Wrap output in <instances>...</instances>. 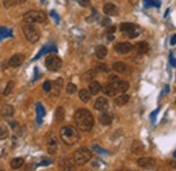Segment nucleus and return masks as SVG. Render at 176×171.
<instances>
[{"mask_svg":"<svg viewBox=\"0 0 176 171\" xmlns=\"http://www.w3.org/2000/svg\"><path fill=\"white\" fill-rule=\"evenodd\" d=\"M94 150H95V151H98V152H106L105 150H102V148H99L98 145H94Z\"/></svg>","mask_w":176,"mask_h":171,"instance_id":"de8ad7c7","label":"nucleus"},{"mask_svg":"<svg viewBox=\"0 0 176 171\" xmlns=\"http://www.w3.org/2000/svg\"><path fill=\"white\" fill-rule=\"evenodd\" d=\"M79 3H80L81 7H90L91 0H79Z\"/></svg>","mask_w":176,"mask_h":171,"instance_id":"58836bf2","label":"nucleus"},{"mask_svg":"<svg viewBox=\"0 0 176 171\" xmlns=\"http://www.w3.org/2000/svg\"><path fill=\"white\" fill-rule=\"evenodd\" d=\"M169 63H171V64L174 65V66H176V60H175V57H174V55H172V53L169 55Z\"/></svg>","mask_w":176,"mask_h":171,"instance_id":"a19ab883","label":"nucleus"},{"mask_svg":"<svg viewBox=\"0 0 176 171\" xmlns=\"http://www.w3.org/2000/svg\"><path fill=\"white\" fill-rule=\"evenodd\" d=\"M22 31H23L26 40L29 41V42H31V44H35L37 41L39 40V37H41L39 30L34 26L33 23H27V22H24V25L22 26Z\"/></svg>","mask_w":176,"mask_h":171,"instance_id":"7ed1b4c3","label":"nucleus"},{"mask_svg":"<svg viewBox=\"0 0 176 171\" xmlns=\"http://www.w3.org/2000/svg\"><path fill=\"white\" fill-rule=\"evenodd\" d=\"M131 50H133V45L130 42H119L115 45V52L121 53V55H126Z\"/></svg>","mask_w":176,"mask_h":171,"instance_id":"9d476101","label":"nucleus"},{"mask_svg":"<svg viewBox=\"0 0 176 171\" xmlns=\"http://www.w3.org/2000/svg\"><path fill=\"white\" fill-rule=\"evenodd\" d=\"M171 166L174 167V169H176V160H174V162H171Z\"/></svg>","mask_w":176,"mask_h":171,"instance_id":"603ef678","label":"nucleus"},{"mask_svg":"<svg viewBox=\"0 0 176 171\" xmlns=\"http://www.w3.org/2000/svg\"><path fill=\"white\" fill-rule=\"evenodd\" d=\"M90 93L92 95H96L102 91V86H100L99 82H90V87H88Z\"/></svg>","mask_w":176,"mask_h":171,"instance_id":"4be33fe9","label":"nucleus"},{"mask_svg":"<svg viewBox=\"0 0 176 171\" xmlns=\"http://www.w3.org/2000/svg\"><path fill=\"white\" fill-rule=\"evenodd\" d=\"M15 4H16V0H3V6H4L6 8H10Z\"/></svg>","mask_w":176,"mask_h":171,"instance_id":"e433bc0d","label":"nucleus"},{"mask_svg":"<svg viewBox=\"0 0 176 171\" xmlns=\"http://www.w3.org/2000/svg\"><path fill=\"white\" fill-rule=\"evenodd\" d=\"M8 137H10V129L6 125H2L0 126V141L6 140V139H8Z\"/></svg>","mask_w":176,"mask_h":171,"instance_id":"c756f323","label":"nucleus"},{"mask_svg":"<svg viewBox=\"0 0 176 171\" xmlns=\"http://www.w3.org/2000/svg\"><path fill=\"white\" fill-rule=\"evenodd\" d=\"M112 69H114L115 72H118V74H127L129 72L127 65L125 64V63H122V61L114 63V64H112Z\"/></svg>","mask_w":176,"mask_h":171,"instance_id":"2eb2a0df","label":"nucleus"},{"mask_svg":"<svg viewBox=\"0 0 176 171\" xmlns=\"http://www.w3.org/2000/svg\"><path fill=\"white\" fill-rule=\"evenodd\" d=\"M23 61H24V56L20 55V53H16V55H14L10 59L8 64H10L11 66H14V68H16V66H20L22 64H23Z\"/></svg>","mask_w":176,"mask_h":171,"instance_id":"f8f14e48","label":"nucleus"},{"mask_svg":"<svg viewBox=\"0 0 176 171\" xmlns=\"http://www.w3.org/2000/svg\"><path fill=\"white\" fill-rule=\"evenodd\" d=\"M45 64L46 66H48V69L49 71H52V72H57L61 69V66H62V61H61V59L57 56H48L46 57V61H45Z\"/></svg>","mask_w":176,"mask_h":171,"instance_id":"0eeeda50","label":"nucleus"},{"mask_svg":"<svg viewBox=\"0 0 176 171\" xmlns=\"http://www.w3.org/2000/svg\"><path fill=\"white\" fill-rule=\"evenodd\" d=\"M12 37V31L7 27H0V40H4V38H10Z\"/></svg>","mask_w":176,"mask_h":171,"instance_id":"7c9ffc66","label":"nucleus"},{"mask_svg":"<svg viewBox=\"0 0 176 171\" xmlns=\"http://www.w3.org/2000/svg\"><path fill=\"white\" fill-rule=\"evenodd\" d=\"M10 125H11V128H14V129H16V128H18V122H15V121H11V122H10Z\"/></svg>","mask_w":176,"mask_h":171,"instance_id":"a18cd8bd","label":"nucleus"},{"mask_svg":"<svg viewBox=\"0 0 176 171\" xmlns=\"http://www.w3.org/2000/svg\"><path fill=\"white\" fill-rule=\"evenodd\" d=\"M103 90V93H105L106 95H107V97H115V95H117V88H115V86L111 83V82H110L108 84H106L105 87L102 88Z\"/></svg>","mask_w":176,"mask_h":171,"instance_id":"a211bd4d","label":"nucleus"},{"mask_svg":"<svg viewBox=\"0 0 176 171\" xmlns=\"http://www.w3.org/2000/svg\"><path fill=\"white\" fill-rule=\"evenodd\" d=\"M95 55L99 60H103L106 56H107V48L103 45H98L95 48Z\"/></svg>","mask_w":176,"mask_h":171,"instance_id":"aec40b11","label":"nucleus"},{"mask_svg":"<svg viewBox=\"0 0 176 171\" xmlns=\"http://www.w3.org/2000/svg\"><path fill=\"white\" fill-rule=\"evenodd\" d=\"M14 86H15V83H14L12 80L8 82L7 86L4 87V90H3V95H10L11 91H12V88H14Z\"/></svg>","mask_w":176,"mask_h":171,"instance_id":"473e14b6","label":"nucleus"},{"mask_svg":"<svg viewBox=\"0 0 176 171\" xmlns=\"http://www.w3.org/2000/svg\"><path fill=\"white\" fill-rule=\"evenodd\" d=\"M64 117H65L64 107H57V109H56V121H57V122L62 121V120H64Z\"/></svg>","mask_w":176,"mask_h":171,"instance_id":"2f4dec72","label":"nucleus"},{"mask_svg":"<svg viewBox=\"0 0 176 171\" xmlns=\"http://www.w3.org/2000/svg\"><path fill=\"white\" fill-rule=\"evenodd\" d=\"M103 11H105V14L107 15V17H115V15H118L117 6H114L112 3H107V4H105Z\"/></svg>","mask_w":176,"mask_h":171,"instance_id":"ddd939ff","label":"nucleus"},{"mask_svg":"<svg viewBox=\"0 0 176 171\" xmlns=\"http://www.w3.org/2000/svg\"><path fill=\"white\" fill-rule=\"evenodd\" d=\"M175 44H176V34H174L171 38V45H175Z\"/></svg>","mask_w":176,"mask_h":171,"instance_id":"49530a36","label":"nucleus"},{"mask_svg":"<svg viewBox=\"0 0 176 171\" xmlns=\"http://www.w3.org/2000/svg\"><path fill=\"white\" fill-rule=\"evenodd\" d=\"M112 84L115 86V88H117L118 93H125L126 90H129V83L125 80H119V79H117V80L111 82Z\"/></svg>","mask_w":176,"mask_h":171,"instance_id":"4468645a","label":"nucleus"},{"mask_svg":"<svg viewBox=\"0 0 176 171\" xmlns=\"http://www.w3.org/2000/svg\"><path fill=\"white\" fill-rule=\"evenodd\" d=\"M42 87H43V91H45V93H50V91H52V83H50V82H45Z\"/></svg>","mask_w":176,"mask_h":171,"instance_id":"4c0bfd02","label":"nucleus"},{"mask_svg":"<svg viewBox=\"0 0 176 171\" xmlns=\"http://www.w3.org/2000/svg\"><path fill=\"white\" fill-rule=\"evenodd\" d=\"M136 49H137V52L140 53V55H145V53H148V50H149V45H148V42L142 41V42H138L137 44Z\"/></svg>","mask_w":176,"mask_h":171,"instance_id":"a878e982","label":"nucleus"},{"mask_svg":"<svg viewBox=\"0 0 176 171\" xmlns=\"http://www.w3.org/2000/svg\"><path fill=\"white\" fill-rule=\"evenodd\" d=\"M26 0H16V4H23Z\"/></svg>","mask_w":176,"mask_h":171,"instance_id":"3c124183","label":"nucleus"},{"mask_svg":"<svg viewBox=\"0 0 176 171\" xmlns=\"http://www.w3.org/2000/svg\"><path fill=\"white\" fill-rule=\"evenodd\" d=\"M76 90H77L76 84L69 83V84L67 86V93H68V94H75V93H76Z\"/></svg>","mask_w":176,"mask_h":171,"instance_id":"f704fd0d","label":"nucleus"},{"mask_svg":"<svg viewBox=\"0 0 176 171\" xmlns=\"http://www.w3.org/2000/svg\"><path fill=\"white\" fill-rule=\"evenodd\" d=\"M45 116V109H43L42 103H37V125H41L42 124V118Z\"/></svg>","mask_w":176,"mask_h":171,"instance_id":"412c9836","label":"nucleus"},{"mask_svg":"<svg viewBox=\"0 0 176 171\" xmlns=\"http://www.w3.org/2000/svg\"><path fill=\"white\" fill-rule=\"evenodd\" d=\"M95 75H96V71H92V69H91V71H88V72H86V74H84L83 79H84L86 82H92V79L95 78Z\"/></svg>","mask_w":176,"mask_h":171,"instance_id":"72a5a7b5","label":"nucleus"},{"mask_svg":"<svg viewBox=\"0 0 176 171\" xmlns=\"http://www.w3.org/2000/svg\"><path fill=\"white\" fill-rule=\"evenodd\" d=\"M145 2V6H153V7H160V2L159 0H144Z\"/></svg>","mask_w":176,"mask_h":171,"instance_id":"c9c22d12","label":"nucleus"},{"mask_svg":"<svg viewBox=\"0 0 176 171\" xmlns=\"http://www.w3.org/2000/svg\"><path fill=\"white\" fill-rule=\"evenodd\" d=\"M157 113H159V109H157V110H155V112L152 113V117H150V118H152V121H155V120H156V116H157Z\"/></svg>","mask_w":176,"mask_h":171,"instance_id":"c03bdc74","label":"nucleus"},{"mask_svg":"<svg viewBox=\"0 0 176 171\" xmlns=\"http://www.w3.org/2000/svg\"><path fill=\"white\" fill-rule=\"evenodd\" d=\"M114 31H115V26H111V27L108 28V34L110 33H114Z\"/></svg>","mask_w":176,"mask_h":171,"instance_id":"8fccbe9b","label":"nucleus"},{"mask_svg":"<svg viewBox=\"0 0 176 171\" xmlns=\"http://www.w3.org/2000/svg\"><path fill=\"white\" fill-rule=\"evenodd\" d=\"M119 30H121L122 33H126L127 37H130V38H136L141 31L140 27H138L137 25H134V23H121Z\"/></svg>","mask_w":176,"mask_h":171,"instance_id":"423d86ee","label":"nucleus"},{"mask_svg":"<svg viewBox=\"0 0 176 171\" xmlns=\"http://www.w3.org/2000/svg\"><path fill=\"white\" fill-rule=\"evenodd\" d=\"M62 84H64V80H62L61 78L56 79V80L52 83V90H56V95H57V94L60 93V90H61Z\"/></svg>","mask_w":176,"mask_h":171,"instance_id":"c85d7f7f","label":"nucleus"},{"mask_svg":"<svg viewBox=\"0 0 176 171\" xmlns=\"http://www.w3.org/2000/svg\"><path fill=\"white\" fill-rule=\"evenodd\" d=\"M98 69H99V71H102V72H108V71H110V68H108L107 65H105V64H103V65H99Z\"/></svg>","mask_w":176,"mask_h":171,"instance_id":"ea45409f","label":"nucleus"},{"mask_svg":"<svg viewBox=\"0 0 176 171\" xmlns=\"http://www.w3.org/2000/svg\"><path fill=\"white\" fill-rule=\"evenodd\" d=\"M23 21L27 23H43L46 22V14L42 11H29L23 15Z\"/></svg>","mask_w":176,"mask_h":171,"instance_id":"39448f33","label":"nucleus"},{"mask_svg":"<svg viewBox=\"0 0 176 171\" xmlns=\"http://www.w3.org/2000/svg\"><path fill=\"white\" fill-rule=\"evenodd\" d=\"M46 144H48V151L49 154H56L57 152V148H58V140L56 137L54 133L50 132L46 137Z\"/></svg>","mask_w":176,"mask_h":171,"instance_id":"6e6552de","label":"nucleus"},{"mask_svg":"<svg viewBox=\"0 0 176 171\" xmlns=\"http://www.w3.org/2000/svg\"><path fill=\"white\" fill-rule=\"evenodd\" d=\"M107 107H108V101H107V98H105V97L98 98V99L95 101V103H94V109L99 110V112H105V110H107Z\"/></svg>","mask_w":176,"mask_h":171,"instance_id":"9b49d317","label":"nucleus"},{"mask_svg":"<svg viewBox=\"0 0 176 171\" xmlns=\"http://www.w3.org/2000/svg\"><path fill=\"white\" fill-rule=\"evenodd\" d=\"M73 160H75V164H86L87 162L91 160L92 158V152H91L88 148H79L77 151H75L73 154Z\"/></svg>","mask_w":176,"mask_h":171,"instance_id":"20e7f679","label":"nucleus"},{"mask_svg":"<svg viewBox=\"0 0 176 171\" xmlns=\"http://www.w3.org/2000/svg\"><path fill=\"white\" fill-rule=\"evenodd\" d=\"M60 167H61L62 170H72L75 167V160L73 158L72 159H68V158H65V159H61L60 160Z\"/></svg>","mask_w":176,"mask_h":171,"instance_id":"f3484780","label":"nucleus"},{"mask_svg":"<svg viewBox=\"0 0 176 171\" xmlns=\"http://www.w3.org/2000/svg\"><path fill=\"white\" fill-rule=\"evenodd\" d=\"M102 23H103V26H108V25H110V21H108V19H103Z\"/></svg>","mask_w":176,"mask_h":171,"instance_id":"09e8293b","label":"nucleus"},{"mask_svg":"<svg viewBox=\"0 0 176 171\" xmlns=\"http://www.w3.org/2000/svg\"><path fill=\"white\" fill-rule=\"evenodd\" d=\"M50 163H52V160H43V162H41L38 166H48V164H50Z\"/></svg>","mask_w":176,"mask_h":171,"instance_id":"37998d69","label":"nucleus"},{"mask_svg":"<svg viewBox=\"0 0 176 171\" xmlns=\"http://www.w3.org/2000/svg\"><path fill=\"white\" fill-rule=\"evenodd\" d=\"M75 124H76L77 129L83 132H90L94 128V124H95V118L91 114L90 110L87 109H79L75 113Z\"/></svg>","mask_w":176,"mask_h":171,"instance_id":"f257e3e1","label":"nucleus"},{"mask_svg":"<svg viewBox=\"0 0 176 171\" xmlns=\"http://www.w3.org/2000/svg\"><path fill=\"white\" fill-rule=\"evenodd\" d=\"M145 151V147H144V144L141 141H133V144H131V152L136 155H140L142 154V152Z\"/></svg>","mask_w":176,"mask_h":171,"instance_id":"6ab92c4d","label":"nucleus"},{"mask_svg":"<svg viewBox=\"0 0 176 171\" xmlns=\"http://www.w3.org/2000/svg\"><path fill=\"white\" fill-rule=\"evenodd\" d=\"M50 15H52V18H54V21H56V22H60V18L57 17V14H56L54 11H52V12H50Z\"/></svg>","mask_w":176,"mask_h":171,"instance_id":"79ce46f5","label":"nucleus"},{"mask_svg":"<svg viewBox=\"0 0 176 171\" xmlns=\"http://www.w3.org/2000/svg\"><path fill=\"white\" fill-rule=\"evenodd\" d=\"M129 99H130V97L126 94H122V95H119V97L115 98V101H114V103L117 104V106H125L127 102H129Z\"/></svg>","mask_w":176,"mask_h":171,"instance_id":"b1692460","label":"nucleus"},{"mask_svg":"<svg viewBox=\"0 0 176 171\" xmlns=\"http://www.w3.org/2000/svg\"><path fill=\"white\" fill-rule=\"evenodd\" d=\"M137 163L141 169H153L156 166V160L152 158H140Z\"/></svg>","mask_w":176,"mask_h":171,"instance_id":"1a4fd4ad","label":"nucleus"},{"mask_svg":"<svg viewBox=\"0 0 176 171\" xmlns=\"http://www.w3.org/2000/svg\"><path fill=\"white\" fill-rule=\"evenodd\" d=\"M91 97H92V94L90 93V90H80L79 91V98H80V101H83V102H90L91 101Z\"/></svg>","mask_w":176,"mask_h":171,"instance_id":"393cba45","label":"nucleus"},{"mask_svg":"<svg viewBox=\"0 0 176 171\" xmlns=\"http://www.w3.org/2000/svg\"><path fill=\"white\" fill-rule=\"evenodd\" d=\"M174 158H175V159H176V151L174 152Z\"/></svg>","mask_w":176,"mask_h":171,"instance_id":"864d4df0","label":"nucleus"},{"mask_svg":"<svg viewBox=\"0 0 176 171\" xmlns=\"http://www.w3.org/2000/svg\"><path fill=\"white\" fill-rule=\"evenodd\" d=\"M14 107L11 106V104H4V106L2 107V116L3 117H12L14 116Z\"/></svg>","mask_w":176,"mask_h":171,"instance_id":"bb28decb","label":"nucleus"},{"mask_svg":"<svg viewBox=\"0 0 176 171\" xmlns=\"http://www.w3.org/2000/svg\"><path fill=\"white\" fill-rule=\"evenodd\" d=\"M99 121L102 125H111L112 122V116L110 113H102L99 117Z\"/></svg>","mask_w":176,"mask_h":171,"instance_id":"5701e85b","label":"nucleus"},{"mask_svg":"<svg viewBox=\"0 0 176 171\" xmlns=\"http://www.w3.org/2000/svg\"><path fill=\"white\" fill-rule=\"evenodd\" d=\"M49 52H57V48H56L54 45H46V46H43L42 49H41V52L37 53V56L33 59V61H34V60H38L41 56L46 55V53H49Z\"/></svg>","mask_w":176,"mask_h":171,"instance_id":"dca6fc26","label":"nucleus"},{"mask_svg":"<svg viewBox=\"0 0 176 171\" xmlns=\"http://www.w3.org/2000/svg\"><path fill=\"white\" fill-rule=\"evenodd\" d=\"M10 166H11V169H12V170L20 169L22 166H24V159H22V158H15V159H12V160H11Z\"/></svg>","mask_w":176,"mask_h":171,"instance_id":"cd10ccee","label":"nucleus"},{"mask_svg":"<svg viewBox=\"0 0 176 171\" xmlns=\"http://www.w3.org/2000/svg\"><path fill=\"white\" fill-rule=\"evenodd\" d=\"M60 137H61V140L67 145H73L79 141V132L75 126L68 125V126L61 128V131H60Z\"/></svg>","mask_w":176,"mask_h":171,"instance_id":"f03ea898","label":"nucleus"}]
</instances>
